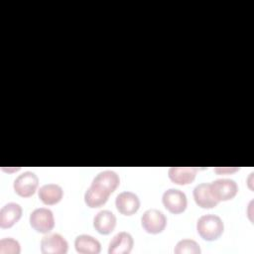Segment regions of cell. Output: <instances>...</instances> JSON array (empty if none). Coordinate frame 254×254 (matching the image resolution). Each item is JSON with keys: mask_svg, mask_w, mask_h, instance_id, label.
Here are the masks:
<instances>
[{"mask_svg": "<svg viewBox=\"0 0 254 254\" xmlns=\"http://www.w3.org/2000/svg\"><path fill=\"white\" fill-rule=\"evenodd\" d=\"M224 229V224L218 215L205 214L198 218L196 230L200 237L207 241H213L219 238Z\"/></svg>", "mask_w": 254, "mask_h": 254, "instance_id": "cell-1", "label": "cell"}, {"mask_svg": "<svg viewBox=\"0 0 254 254\" xmlns=\"http://www.w3.org/2000/svg\"><path fill=\"white\" fill-rule=\"evenodd\" d=\"M30 224L37 232L49 233L55 226L53 211L46 207L34 209L30 214Z\"/></svg>", "mask_w": 254, "mask_h": 254, "instance_id": "cell-2", "label": "cell"}, {"mask_svg": "<svg viewBox=\"0 0 254 254\" xmlns=\"http://www.w3.org/2000/svg\"><path fill=\"white\" fill-rule=\"evenodd\" d=\"M141 224L146 232L158 234L165 229L167 225V218L161 210L151 208L143 213L141 217Z\"/></svg>", "mask_w": 254, "mask_h": 254, "instance_id": "cell-3", "label": "cell"}, {"mask_svg": "<svg viewBox=\"0 0 254 254\" xmlns=\"http://www.w3.org/2000/svg\"><path fill=\"white\" fill-rule=\"evenodd\" d=\"M39 179L33 172H24L19 175L13 184L14 190L17 194L23 197H29L33 195L38 188Z\"/></svg>", "mask_w": 254, "mask_h": 254, "instance_id": "cell-4", "label": "cell"}, {"mask_svg": "<svg viewBox=\"0 0 254 254\" xmlns=\"http://www.w3.org/2000/svg\"><path fill=\"white\" fill-rule=\"evenodd\" d=\"M164 206L172 213L178 214L187 208L188 199L184 191L177 189L167 190L162 196Z\"/></svg>", "mask_w": 254, "mask_h": 254, "instance_id": "cell-5", "label": "cell"}, {"mask_svg": "<svg viewBox=\"0 0 254 254\" xmlns=\"http://www.w3.org/2000/svg\"><path fill=\"white\" fill-rule=\"evenodd\" d=\"M213 194L218 201H225L233 198L237 191L238 186L234 180L218 179L210 184Z\"/></svg>", "mask_w": 254, "mask_h": 254, "instance_id": "cell-6", "label": "cell"}, {"mask_svg": "<svg viewBox=\"0 0 254 254\" xmlns=\"http://www.w3.org/2000/svg\"><path fill=\"white\" fill-rule=\"evenodd\" d=\"M67 249V241L59 233L47 234L41 240V252L43 254H65Z\"/></svg>", "mask_w": 254, "mask_h": 254, "instance_id": "cell-7", "label": "cell"}, {"mask_svg": "<svg viewBox=\"0 0 254 254\" xmlns=\"http://www.w3.org/2000/svg\"><path fill=\"white\" fill-rule=\"evenodd\" d=\"M115 205L121 214L132 215L139 209L140 199L132 191H122L116 196Z\"/></svg>", "mask_w": 254, "mask_h": 254, "instance_id": "cell-8", "label": "cell"}, {"mask_svg": "<svg viewBox=\"0 0 254 254\" xmlns=\"http://www.w3.org/2000/svg\"><path fill=\"white\" fill-rule=\"evenodd\" d=\"M193 198L195 203L202 208H212L219 202L212 192L210 184L201 183L193 189Z\"/></svg>", "mask_w": 254, "mask_h": 254, "instance_id": "cell-9", "label": "cell"}, {"mask_svg": "<svg viewBox=\"0 0 254 254\" xmlns=\"http://www.w3.org/2000/svg\"><path fill=\"white\" fill-rule=\"evenodd\" d=\"M119 184H120L119 176L114 171H110V170H106L98 173L94 177L91 183V185L100 188L101 190L107 191L109 194H111L117 189Z\"/></svg>", "mask_w": 254, "mask_h": 254, "instance_id": "cell-10", "label": "cell"}, {"mask_svg": "<svg viewBox=\"0 0 254 254\" xmlns=\"http://www.w3.org/2000/svg\"><path fill=\"white\" fill-rule=\"evenodd\" d=\"M134 240L130 233L122 231L117 233L109 243V254H128L133 248Z\"/></svg>", "mask_w": 254, "mask_h": 254, "instance_id": "cell-11", "label": "cell"}, {"mask_svg": "<svg viewBox=\"0 0 254 254\" xmlns=\"http://www.w3.org/2000/svg\"><path fill=\"white\" fill-rule=\"evenodd\" d=\"M22 207L16 202H8L0 209V226L9 228L13 226L22 216Z\"/></svg>", "mask_w": 254, "mask_h": 254, "instance_id": "cell-12", "label": "cell"}, {"mask_svg": "<svg viewBox=\"0 0 254 254\" xmlns=\"http://www.w3.org/2000/svg\"><path fill=\"white\" fill-rule=\"evenodd\" d=\"M93 226L100 234L107 235L116 226V216L109 210H100L93 218Z\"/></svg>", "mask_w": 254, "mask_h": 254, "instance_id": "cell-13", "label": "cell"}, {"mask_svg": "<svg viewBox=\"0 0 254 254\" xmlns=\"http://www.w3.org/2000/svg\"><path fill=\"white\" fill-rule=\"evenodd\" d=\"M197 168L195 167H172L169 169L168 175L170 180L177 185L190 184L196 176Z\"/></svg>", "mask_w": 254, "mask_h": 254, "instance_id": "cell-14", "label": "cell"}, {"mask_svg": "<svg viewBox=\"0 0 254 254\" xmlns=\"http://www.w3.org/2000/svg\"><path fill=\"white\" fill-rule=\"evenodd\" d=\"M38 194L45 204L53 205L62 200L64 190L62 187L57 184H46L39 189Z\"/></svg>", "mask_w": 254, "mask_h": 254, "instance_id": "cell-15", "label": "cell"}, {"mask_svg": "<svg viewBox=\"0 0 254 254\" xmlns=\"http://www.w3.org/2000/svg\"><path fill=\"white\" fill-rule=\"evenodd\" d=\"M74 246L75 250L82 254H98L101 250L100 242L87 234L78 235L74 240Z\"/></svg>", "mask_w": 254, "mask_h": 254, "instance_id": "cell-16", "label": "cell"}, {"mask_svg": "<svg viewBox=\"0 0 254 254\" xmlns=\"http://www.w3.org/2000/svg\"><path fill=\"white\" fill-rule=\"evenodd\" d=\"M109 195L110 194L107 191L91 185L84 193V201L87 206L95 208L103 205L107 201Z\"/></svg>", "mask_w": 254, "mask_h": 254, "instance_id": "cell-17", "label": "cell"}, {"mask_svg": "<svg viewBox=\"0 0 254 254\" xmlns=\"http://www.w3.org/2000/svg\"><path fill=\"white\" fill-rule=\"evenodd\" d=\"M174 252L176 254H199L200 248L194 240L183 239L177 243Z\"/></svg>", "mask_w": 254, "mask_h": 254, "instance_id": "cell-18", "label": "cell"}, {"mask_svg": "<svg viewBox=\"0 0 254 254\" xmlns=\"http://www.w3.org/2000/svg\"><path fill=\"white\" fill-rule=\"evenodd\" d=\"M21 251L20 243L11 238L6 237L0 240V253L1 254H19Z\"/></svg>", "mask_w": 254, "mask_h": 254, "instance_id": "cell-19", "label": "cell"}, {"mask_svg": "<svg viewBox=\"0 0 254 254\" xmlns=\"http://www.w3.org/2000/svg\"><path fill=\"white\" fill-rule=\"evenodd\" d=\"M239 168H228V167H218L215 168L213 171L219 175L221 174H229V173H234L236 171H238Z\"/></svg>", "mask_w": 254, "mask_h": 254, "instance_id": "cell-20", "label": "cell"}]
</instances>
